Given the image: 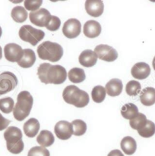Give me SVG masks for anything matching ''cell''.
<instances>
[{
	"label": "cell",
	"mask_w": 155,
	"mask_h": 156,
	"mask_svg": "<svg viewBox=\"0 0 155 156\" xmlns=\"http://www.w3.org/2000/svg\"><path fill=\"white\" fill-rule=\"evenodd\" d=\"M2 30L1 27H0V37H2Z\"/></svg>",
	"instance_id": "obj_39"
},
{
	"label": "cell",
	"mask_w": 155,
	"mask_h": 156,
	"mask_svg": "<svg viewBox=\"0 0 155 156\" xmlns=\"http://www.w3.org/2000/svg\"><path fill=\"white\" fill-rule=\"evenodd\" d=\"M17 85L18 79L13 73L6 71L0 74V96L12 91Z\"/></svg>",
	"instance_id": "obj_7"
},
{
	"label": "cell",
	"mask_w": 155,
	"mask_h": 156,
	"mask_svg": "<svg viewBox=\"0 0 155 156\" xmlns=\"http://www.w3.org/2000/svg\"><path fill=\"white\" fill-rule=\"evenodd\" d=\"M40 123L36 118H30L24 124V132L25 135L30 138L35 136L40 130Z\"/></svg>",
	"instance_id": "obj_18"
},
{
	"label": "cell",
	"mask_w": 155,
	"mask_h": 156,
	"mask_svg": "<svg viewBox=\"0 0 155 156\" xmlns=\"http://www.w3.org/2000/svg\"><path fill=\"white\" fill-rule=\"evenodd\" d=\"M15 102L11 97H6L0 99V110L5 114H9L13 112Z\"/></svg>",
	"instance_id": "obj_31"
},
{
	"label": "cell",
	"mask_w": 155,
	"mask_h": 156,
	"mask_svg": "<svg viewBox=\"0 0 155 156\" xmlns=\"http://www.w3.org/2000/svg\"><path fill=\"white\" fill-rule=\"evenodd\" d=\"M138 114V108L133 103L124 105L121 108V115L125 119L131 120L137 117Z\"/></svg>",
	"instance_id": "obj_23"
},
{
	"label": "cell",
	"mask_w": 155,
	"mask_h": 156,
	"mask_svg": "<svg viewBox=\"0 0 155 156\" xmlns=\"http://www.w3.org/2000/svg\"><path fill=\"white\" fill-rule=\"evenodd\" d=\"M5 58L9 62L18 63L24 55V49L16 43H9L4 48Z\"/></svg>",
	"instance_id": "obj_10"
},
{
	"label": "cell",
	"mask_w": 155,
	"mask_h": 156,
	"mask_svg": "<svg viewBox=\"0 0 155 156\" xmlns=\"http://www.w3.org/2000/svg\"><path fill=\"white\" fill-rule=\"evenodd\" d=\"M106 89L102 86H96L94 87L91 92L92 99L96 103H101L103 102V100L106 98Z\"/></svg>",
	"instance_id": "obj_27"
},
{
	"label": "cell",
	"mask_w": 155,
	"mask_h": 156,
	"mask_svg": "<svg viewBox=\"0 0 155 156\" xmlns=\"http://www.w3.org/2000/svg\"><path fill=\"white\" fill-rule=\"evenodd\" d=\"M52 15L49 11L43 8H41L35 12H31L29 14L31 22L34 25L40 27H46Z\"/></svg>",
	"instance_id": "obj_8"
},
{
	"label": "cell",
	"mask_w": 155,
	"mask_h": 156,
	"mask_svg": "<svg viewBox=\"0 0 155 156\" xmlns=\"http://www.w3.org/2000/svg\"><path fill=\"white\" fill-rule=\"evenodd\" d=\"M104 5L101 0H87L85 2V10L90 16L98 18L103 12Z\"/></svg>",
	"instance_id": "obj_13"
},
{
	"label": "cell",
	"mask_w": 155,
	"mask_h": 156,
	"mask_svg": "<svg viewBox=\"0 0 155 156\" xmlns=\"http://www.w3.org/2000/svg\"><path fill=\"white\" fill-rule=\"evenodd\" d=\"M37 76L45 84H62L67 78L66 70L61 65L43 63L37 68Z\"/></svg>",
	"instance_id": "obj_1"
},
{
	"label": "cell",
	"mask_w": 155,
	"mask_h": 156,
	"mask_svg": "<svg viewBox=\"0 0 155 156\" xmlns=\"http://www.w3.org/2000/svg\"><path fill=\"white\" fill-rule=\"evenodd\" d=\"M94 52L96 53L98 58L105 61V62H114L118 58L117 51L112 46H108V45H98V46L95 47Z\"/></svg>",
	"instance_id": "obj_9"
},
{
	"label": "cell",
	"mask_w": 155,
	"mask_h": 156,
	"mask_svg": "<svg viewBox=\"0 0 155 156\" xmlns=\"http://www.w3.org/2000/svg\"><path fill=\"white\" fill-rule=\"evenodd\" d=\"M10 122L11 121H9V120L6 119V118H4V117L1 115V113H0V131L7 128L8 126H9V124H10Z\"/></svg>",
	"instance_id": "obj_35"
},
{
	"label": "cell",
	"mask_w": 155,
	"mask_h": 156,
	"mask_svg": "<svg viewBox=\"0 0 155 156\" xmlns=\"http://www.w3.org/2000/svg\"><path fill=\"white\" fill-rule=\"evenodd\" d=\"M36 62L35 52L30 49H24V55L21 60L18 62V65L23 68H31Z\"/></svg>",
	"instance_id": "obj_19"
},
{
	"label": "cell",
	"mask_w": 155,
	"mask_h": 156,
	"mask_svg": "<svg viewBox=\"0 0 155 156\" xmlns=\"http://www.w3.org/2000/svg\"><path fill=\"white\" fill-rule=\"evenodd\" d=\"M98 59V58L94 51H92L90 49H86L83 51L78 58L79 63L85 68L93 67L94 65H96Z\"/></svg>",
	"instance_id": "obj_16"
},
{
	"label": "cell",
	"mask_w": 155,
	"mask_h": 156,
	"mask_svg": "<svg viewBox=\"0 0 155 156\" xmlns=\"http://www.w3.org/2000/svg\"><path fill=\"white\" fill-rule=\"evenodd\" d=\"M62 97L66 103L77 108H84L89 103V95L74 85L65 87L62 93Z\"/></svg>",
	"instance_id": "obj_3"
},
{
	"label": "cell",
	"mask_w": 155,
	"mask_h": 156,
	"mask_svg": "<svg viewBox=\"0 0 155 156\" xmlns=\"http://www.w3.org/2000/svg\"><path fill=\"white\" fill-rule=\"evenodd\" d=\"M61 25V21L58 17L52 16L49 23L46 25V29H48L50 31H56L59 30Z\"/></svg>",
	"instance_id": "obj_34"
},
{
	"label": "cell",
	"mask_w": 155,
	"mask_h": 156,
	"mask_svg": "<svg viewBox=\"0 0 155 156\" xmlns=\"http://www.w3.org/2000/svg\"><path fill=\"white\" fill-rule=\"evenodd\" d=\"M139 135L144 138H149L152 136L154 135L155 133V124L154 122L151 121H147V124L142 130L138 131Z\"/></svg>",
	"instance_id": "obj_30"
},
{
	"label": "cell",
	"mask_w": 155,
	"mask_h": 156,
	"mask_svg": "<svg viewBox=\"0 0 155 156\" xmlns=\"http://www.w3.org/2000/svg\"><path fill=\"white\" fill-rule=\"evenodd\" d=\"M83 32L84 35L88 38H96L101 34V25L98 21L90 20L84 24Z\"/></svg>",
	"instance_id": "obj_15"
},
{
	"label": "cell",
	"mask_w": 155,
	"mask_h": 156,
	"mask_svg": "<svg viewBox=\"0 0 155 156\" xmlns=\"http://www.w3.org/2000/svg\"><path fill=\"white\" fill-rule=\"evenodd\" d=\"M152 66H153V68H154V71H155V56H154V58H153V62H152Z\"/></svg>",
	"instance_id": "obj_37"
},
{
	"label": "cell",
	"mask_w": 155,
	"mask_h": 156,
	"mask_svg": "<svg viewBox=\"0 0 155 156\" xmlns=\"http://www.w3.org/2000/svg\"><path fill=\"white\" fill-rule=\"evenodd\" d=\"M6 147L12 154H19L24 150V145L22 140V133L16 127H9L4 133Z\"/></svg>",
	"instance_id": "obj_4"
},
{
	"label": "cell",
	"mask_w": 155,
	"mask_h": 156,
	"mask_svg": "<svg viewBox=\"0 0 155 156\" xmlns=\"http://www.w3.org/2000/svg\"><path fill=\"white\" fill-rule=\"evenodd\" d=\"M81 22L76 18H71L66 21L62 27V33L65 37L74 39L78 37L81 33Z\"/></svg>",
	"instance_id": "obj_11"
},
{
	"label": "cell",
	"mask_w": 155,
	"mask_h": 156,
	"mask_svg": "<svg viewBox=\"0 0 155 156\" xmlns=\"http://www.w3.org/2000/svg\"><path fill=\"white\" fill-rule=\"evenodd\" d=\"M123 83L122 80L117 78L110 80L106 84V92L109 96H118L123 92Z\"/></svg>",
	"instance_id": "obj_17"
},
{
	"label": "cell",
	"mask_w": 155,
	"mask_h": 156,
	"mask_svg": "<svg viewBox=\"0 0 155 156\" xmlns=\"http://www.w3.org/2000/svg\"><path fill=\"white\" fill-rule=\"evenodd\" d=\"M73 127V134L76 136L84 135L87 131V124L82 120H75L72 122Z\"/></svg>",
	"instance_id": "obj_28"
},
{
	"label": "cell",
	"mask_w": 155,
	"mask_h": 156,
	"mask_svg": "<svg viewBox=\"0 0 155 156\" xmlns=\"http://www.w3.org/2000/svg\"><path fill=\"white\" fill-rule=\"evenodd\" d=\"M142 86L136 80H130L126 86V92L130 96H135L141 92Z\"/></svg>",
	"instance_id": "obj_29"
},
{
	"label": "cell",
	"mask_w": 155,
	"mask_h": 156,
	"mask_svg": "<svg viewBox=\"0 0 155 156\" xmlns=\"http://www.w3.org/2000/svg\"><path fill=\"white\" fill-rule=\"evenodd\" d=\"M55 138L50 131L43 130L37 137V142L42 147H49L54 143Z\"/></svg>",
	"instance_id": "obj_22"
},
{
	"label": "cell",
	"mask_w": 155,
	"mask_h": 156,
	"mask_svg": "<svg viewBox=\"0 0 155 156\" xmlns=\"http://www.w3.org/2000/svg\"><path fill=\"white\" fill-rule=\"evenodd\" d=\"M12 18L15 22L23 23L26 21L28 18V12L22 6H16L14 8L11 12Z\"/></svg>",
	"instance_id": "obj_24"
},
{
	"label": "cell",
	"mask_w": 155,
	"mask_h": 156,
	"mask_svg": "<svg viewBox=\"0 0 155 156\" xmlns=\"http://www.w3.org/2000/svg\"><path fill=\"white\" fill-rule=\"evenodd\" d=\"M140 100L145 106H151L155 103V89L146 87L140 94Z\"/></svg>",
	"instance_id": "obj_20"
},
{
	"label": "cell",
	"mask_w": 155,
	"mask_h": 156,
	"mask_svg": "<svg viewBox=\"0 0 155 156\" xmlns=\"http://www.w3.org/2000/svg\"><path fill=\"white\" fill-rule=\"evenodd\" d=\"M45 33L39 29H35L32 26L24 25L19 30V37L24 42L31 43L35 46L44 38Z\"/></svg>",
	"instance_id": "obj_6"
},
{
	"label": "cell",
	"mask_w": 155,
	"mask_h": 156,
	"mask_svg": "<svg viewBox=\"0 0 155 156\" xmlns=\"http://www.w3.org/2000/svg\"><path fill=\"white\" fill-rule=\"evenodd\" d=\"M54 131L59 140H67L71 138L73 134V127L72 123L66 121H60L55 125Z\"/></svg>",
	"instance_id": "obj_12"
},
{
	"label": "cell",
	"mask_w": 155,
	"mask_h": 156,
	"mask_svg": "<svg viewBox=\"0 0 155 156\" xmlns=\"http://www.w3.org/2000/svg\"><path fill=\"white\" fill-rule=\"evenodd\" d=\"M37 54L39 58L43 60H48L56 62L62 58L63 55V49L56 43L50 41L43 42L37 47Z\"/></svg>",
	"instance_id": "obj_5"
},
{
	"label": "cell",
	"mask_w": 155,
	"mask_h": 156,
	"mask_svg": "<svg viewBox=\"0 0 155 156\" xmlns=\"http://www.w3.org/2000/svg\"><path fill=\"white\" fill-rule=\"evenodd\" d=\"M2 58V47L0 46V59Z\"/></svg>",
	"instance_id": "obj_38"
},
{
	"label": "cell",
	"mask_w": 155,
	"mask_h": 156,
	"mask_svg": "<svg viewBox=\"0 0 155 156\" xmlns=\"http://www.w3.org/2000/svg\"><path fill=\"white\" fill-rule=\"evenodd\" d=\"M120 146L123 152L128 155H133L137 149V144H136L135 140L131 136L124 137L122 140Z\"/></svg>",
	"instance_id": "obj_21"
},
{
	"label": "cell",
	"mask_w": 155,
	"mask_h": 156,
	"mask_svg": "<svg viewBox=\"0 0 155 156\" xmlns=\"http://www.w3.org/2000/svg\"><path fill=\"white\" fill-rule=\"evenodd\" d=\"M147 121H148V119H147L146 116L144 114L139 113L137 117L130 120L129 124L131 128L138 131L142 130L146 125Z\"/></svg>",
	"instance_id": "obj_26"
},
{
	"label": "cell",
	"mask_w": 155,
	"mask_h": 156,
	"mask_svg": "<svg viewBox=\"0 0 155 156\" xmlns=\"http://www.w3.org/2000/svg\"><path fill=\"white\" fill-rule=\"evenodd\" d=\"M131 74L135 79L145 80L151 74V68L147 63L138 62L131 68Z\"/></svg>",
	"instance_id": "obj_14"
},
{
	"label": "cell",
	"mask_w": 155,
	"mask_h": 156,
	"mask_svg": "<svg viewBox=\"0 0 155 156\" xmlns=\"http://www.w3.org/2000/svg\"><path fill=\"white\" fill-rule=\"evenodd\" d=\"M28 156H50V154L46 148L42 146H34L30 149Z\"/></svg>",
	"instance_id": "obj_32"
},
{
	"label": "cell",
	"mask_w": 155,
	"mask_h": 156,
	"mask_svg": "<svg viewBox=\"0 0 155 156\" xmlns=\"http://www.w3.org/2000/svg\"><path fill=\"white\" fill-rule=\"evenodd\" d=\"M107 156H124V155L119 149H114V150L111 151Z\"/></svg>",
	"instance_id": "obj_36"
},
{
	"label": "cell",
	"mask_w": 155,
	"mask_h": 156,
	"mask_svg": "<svg viewBox=\"0 0 155 156\" xmlns=\"http://www.w3.org/2000/svg\"><path fill=\"white\" fill-rule=\"evenodd\" d=\"M24 9L26 10L31 11V12H35L40 9L43 1L42 0H26L24 2Z\"/></svg>",
	"instance_id": "obj_33"
},
{
	"label": "cell",
	"mask_w": 155,
	"mask_h": 156,
	"mask_svg": "<svg viewBox=\"0 0 155 156\" xmlns=\"http://www.w3.org/2000/svg\"><path fill=\"white\" fill-rule=\"evenodd\" d=\"M34 104V99L28 91H22L18 95L17 103L13 109L14 118L18 121L24 120L30 115Z\"/></svg>",
	"instance_id": "obj_2"
},
{
	"label": "cell",
	"mask_w": 155,
	"mask_h": 156,
	"mask_svg": "<svg viewBox=\"0 0 155 156\" xmlns=\"http://www.w3.org/2000/svg\"><path fill=\"white\" fill-rule=\"evenodd\" d=\"M68 77L69 80L74 83H79L83 82L86 78L84 71L79 68H74L70 70L68 74Z\"/></svg>",
	"instance_id": "obj_25"
}]
</instances>
